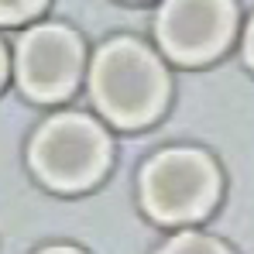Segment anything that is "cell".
Instances as JSON below:
<instances>
[{"label": "cell", "mask_w": 254, "mask_h": 254, "mask_svg": "<svg viewBox=\"0 0 254 254\" xmlns=\"http://www.w3.org/2000/svg\"><path fill=\"white\" fill-rule=\"evenodd\" d=\"M93 96L121 127L151 121L165 100V72L137 42H110L93 62Z\"/></svg>", "instance_id": "obj_1"}, {"label": "cell", "mask_w": 254, "mask_h": 254, "mask_svg": "<svg viewBox=\"0 0 254 254\" xmlns=\"http://www.w3.org/2000/svg\"><path fill=\"white\" fill-rule=\"evenodd\" d=\"M31 162L48 186L83 189L96 182L107 165V137L89 117L62 114L38 130L31 144Z\"/></svg>", "instance_id": "obj_2"}, {"label": "cell", "mask_w": 254, "mask_h": 254, "mask_svg": "<svg viewBox=\"0 0 254 254\" xmlns=\"http://www.w3.org/2000/svg\"><path fill=\"white\" fill-rule=\"evenodd\" d=\"M141 196L151 216L165 223L192 220L216 199V172L199 151H165L144 169Z\"/></svg>", "instance_id": "obj_3"}, {"label": "cell", "mask_w": 254, "mask_h": 254, "mask_svg": "<svg viewBox=\"0 0 254 254\" xmlns=\"http://www.w3.org/2000/svg\"><path fill=\"white\" fill-rule=\"evenodd\" d=\"M83 65V48L72 31L45 24L31 28L17 45V79L35 100H59L65 96Z\"/></svg>", "instance_id": "obj_4"}, {"label": "cell", "mask_w": 254, "mask_h": 254, "mask_svg": "<svg viewBox=\"0 0 254 254\" xmlns=\"http://www.w3.org/2000/svg\"><path fill=\"white\" fill-rule=\"evenodd\" d=\"M234 28V7L227 0H165L158 14V38L172 59L203 62L216 55Z\"/></svg>", "instance_id": "obj_5"}, {"label": "cell", "mask_w": 254, "mask_h": 254, "mask_svg": "<svg viewBox=\"0 0 254 254\" xmlns=\"http://www.w3.org/2000/svg\"><path fill=\"white\" fill-rule=\"evenodd\" d=\"M162 254H227L216 241H210V237H199V234H182V237H175V241H169L165 248H162Z\"/></svg>", "instance_id": "obj_6"}, {"label": "cell", "mask_w": 254, "mask_h": 254, "mask_svg": "<svg viewBox=\"0 0 254 254\" xmlns=\"http://www.w3.org/2000/svg\"><path fill=\"white\" fill-rule=\"evenodd\" d=\"M45 0H0V21L3 24H14V21H24L31 17Z\"/></svg>", "instance_id": "obj_7"}, {"label": "cell", "mask_w": 254, "mask_h": 254, "mask_svg": "<svg viewBox=\"0 0 254 254\" xmlns=\"http://www.w3.org/2000/svg\"><path fill=\"white\" fill-rule=\"evenodd\" d=\"M248 62L254 65V24H251V31H248Z\"/></svg>", "instance_id": "obj_8"}, {"label": "cell", "mask_w": 254, "mask_h": 254, "mask_svg": "<svg viewBox=\"0 0 254 254\" xmlns=\"http://www.w3.org/2000/svg\"><path fill=\"white\" fill-rule=\"evenodd\" d=\"M45 254H79V251H72V248H52V251H45Z\"/></svg>", "instance_id": "obj_9"}, {"label": "cell", "mask_w": 254, "mask_h": 254, "mask_svg": "<svg viewBox=\"0 0 254 254\" xmlns=\"http://www.w3.org/2000/svg\"><path fill=\"white\" fill-rule=\"evenodd\" d=\"M0 79H3V48H0Z\"/></svg>", "instance_id": "obj_10"}]
</instances>
